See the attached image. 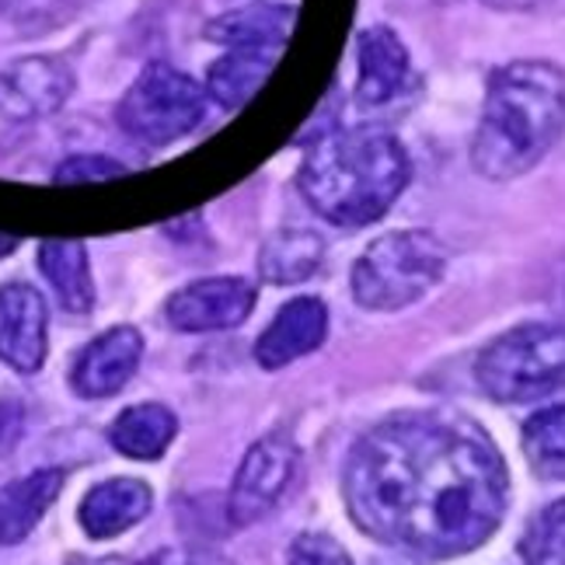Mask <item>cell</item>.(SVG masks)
Wrapping results in <instances>:
<instances>
[{"label": "cell", "mask_w": 565, "mask_h": 565, "mask_svg": "<svg viewBox=\"0 0 565 565\" xmlns=\"http://www.w3.org/2000/svg\"><path fill=\"white\" fill-rule=\"evenodd\" d=\"M353 524L381 545L450 558L503 524L510 475L482 429L416 412L374 426L342 475Z\"/></svg>", "instance_id": "cell-1"}, {"label": "cell", "mask_w": 565, "mask_h": 565, "mask_svg": "<svg viewBox=\"0 0 565 565\" xmlns=\"http://www.w3.org/2000/svg\"><path fill=\"white\" fill-rule=\"evenodd\" d=\"M565 134V71L548 60H516L495 71L471 143V161L492 182L531 171Z\"/></svg>", "instance_id": "cell-2"}, {"label": "cell", "mask_w": 565, "mask_h": 565, "mask_svg": "<svg viewBox=\"0 0 565 565\" xmlns=\"http://www.w3.org/2000/svg\"><path fill=\"white\" fill-rule=\"evenodd\" d=\"M412 164L405 147L384 129H329L300 164V192L315 213L339 227L381 221L398 200Z\"/></svg>", "instance_id": "cell-3"}, {"label": "cell", "mask_w": 565, "mask_h": 565, "mask_svg": "<svg viewBox=\"0 0 565 565\" xmlns=\"http://www.w3.org/2000/svg\"><path fill=\"white\" fill-rule=\"evenodd\" d=\"M447 252L426 231H395L366 248L353 266V297L366 311H402L440 282Z\"/></svg>", "instance_id": "cell-4"}, {"label": "cell", "mask_w": 565, "mask_h": 565, "mask_svg": "<svg viewBox=\"0 0 565 565\" xmlns=\"http://www.w3.org/2000/svg\"><path fill=\"white\" fill-rule=\"evenodd\" d=\"M475 377L489 398L537 402L565 387V329L558 324H524L499 335L478 356Z\"/></svg>", "instance_id": "cell-5"}, {"label": "cell", "mask_w": 565, "mask_h": 565, "mask_svg": "<svg viewBox=\"0 0 565 565\" xmlns=\"http://www.w3.org/2000/svg\"><path fill=\"white\" fill-rule=\"evenodd\" d=\"M206 105L200 81L171 63H150L119 102V126L143 147H168L203 122Z\"/></svg>", "instance_id": "cell-6"}, {"label": "cell", "mask_w": 565, "mask_h": 565, "mask_svg": "<svg viewBox=\"0 0 565 565\" xmlns=\"http://www.w3.org/2000/svg\"><path fill=\"white\" fill-rule=\"evenodd\" d=\"M294 471H297V444L287 433H273V437L258 440L234 475L231 499H227L231 524L248 527L255 520H263L279 503V495L287 492Z\"/></svg>", "instance_id": "cell-7"}, {"label": "cell", "mask_w": 565, "mask_h": 565, "mask_svg": "<svg viewBox=\"0 0 565 565\" xmlns=\"http://www.w3.org/2000/svg\"><path fill=\"white\" fill-rule=\"evenodd\" d=\"M255 308V287L237 276L200 279L192 287L171 294L164 318L179 332H224L242 324Z\"/></svg>", "instance_id": "cell-8"}, {"label": "cell", "mask_w": 565, "mask_h": 565, "mask_svg": "<svg viewBox=\"0 0 565 565\" xmlns=\"http://www.w3.org/2000/svg\"><path fill=\"white\" fill-rule=\"evenodd\" d=\"M74 74L56 56H25L0 74V116L11 122H32L53 116L71 98Z\"/></svg>", "instance_id": "cell-9"}, {"label": "cell", "mask_w": 565, "mask_h": 565, "mask_svg": "<svg viewBox=\"0 0 565 565\" xmlns=\"http://www.w3.org/2000/svg\"><path fill=\"white\" fill-rule=\"evenodd\" d=\"M50 318L46 300L29 282L0 287V360L21 374H35L46 360Z\"/></svg>", "instance_id": "cell-10"}, {"label": "cell", "mask_w": 565, "mask_h": 565, "mask_svg": "<svg viewBox=\"0 0 565 565\" xmlns=\"http://www.w3.org/2000/svg\"><path fill=\"white\" fill-rule=\"evenodd\" d=\"M143 356V335L129 324L108 329L95 342L84 345V353L74 360L71 387L81 398H108L129 384Z\"/></svg>", "instance_id": "cell-11"}, {"label": "cell", "mask_w": 565, "mask_h": 565, "mask_svg": "<svg viewBox=\"0 0 565 565\" xmlns=\"http://www.w3.org/2000/svg\"><path fill=\"white\" fill-rule=\"evenodd\" d=\"M329 335V308L318 297H294L282 303L269 329L255 342V360L266 371H279L300 356L315 353Z\"/></svg>", "instance_id": "cell-12"}, {"label": "cell", "mask_w": 565, "mask_h": 565, "mask_svg": "<svg viewBox=\"0 0 565 565\" xmlns=\"http://www.w3.org/2000/svg\"><path fill=\"white\" fill-rule=\"evenodd\" d=\"M297 25V8L276 4V0H258L224 11L206 25V39L221 42L227 50H282Z\"/></svg>", "instance_id": "cell-13"}, {"label": "cell", "mask_w": 565, "mask_h": 565, "mask_svg": "<svg viewBox=\"0 0 565 565\" xmlns=\"http://www.w3.org/2000/svg\"><path fill=\"white\" fill-rule=\"evenodd\" d=\"M150 503H154V495L140 478H113V482H98L81 499L77 520L88 537L108 541L137 527L150 513Z\"/></svg>", "instance_id": "cell-14"}, {"label": "cell", "mask_w": 565, "mask_h": 565, "mask_svg": "<svg viewBox=\"0 0 565 565\" xmlns=\"http://www.w3.org/2000/svg\"><path fill=\"white\" fill-rule=\"evenodd\" d=\"M356 63H360V77H356L360 105H384L408 84V53L402 46V39L384 25L360 32Z\"/></svg>", "instance_id": "cell-15"}, {"label": "cell", "mask_w": 565, "mask_h": 565, "mask_svg": "<svg viewBox=\"0 0 565 565\" xmlns=\"http://www.w3.org/2000/svg\"><path fill=\"white\" fill-rule=\"evenodd\" d=\"M60 489H63L60 468H39L0 489V545L25 541L39 527L42 513L56 503Z\"/></svg>", "instance_id": "cell-16"}, {"label": "cell", "mask_w": 565, "mask_h": 565, "mask_svg": "<svg viewBox=\"0 0 565 565\" xmlns=\"http://www.w3.org/2000/svg\"><path fill=\"white\" fill-rule=\"evenodd\" d=\"M276 63H279V50H231L210 67L203 92L224 113H237V108H245L263 92V84L276 71Z\"/></svg>", "instance_id": "cell-17"}, {"label": "cell", "mask_w": 565, "mask_h": 565, "mask_svg": "<svg viewBox=\"0 0 565 565\" xmlns=\"http://www.w3.org/2000/svg\"><path fill=\"white\" fill-rule=\"evenodd\" d=\"M39 269L50 279L53 294L71 315H88L95 308V279L88 266V248L81 242H42Z\"/></svg>", "instance_id": "cell-18"}, {"label": "cell", "mask_w": 565, "mask_h": 565, "mask_svg": "<svg viewBox=\"0 0 565 565\" xmlns=\"http://www.w3.org/2000/svg\"><path fill=\"white\" fill-rule=\"evenodd\" d=\"M175 433H179L175 412L158 402H147V405H134L119 412V419L108 429V440H113V447L126 454V458L158 461L171 447V440H175Z\"/></svg>", "instance_id": "cell-19"}, {"label": "cell", "mask_w": 565, "mask_h": 565, "mask_svg": "<svg viewBox=\"0 0 565 565\" xmlns=\"http://www.w3.org/2000/svg\"><path fill=\"white\" fill-rule=\"evenodd\" d=\"M324 258V242L315 231H276L258 252V273L266 282L290 287V282L311 279Z\"/></svg>", "instance_id": "cell-20"}, {"label": "cell", "mask_w": 565, "mask_h": 565, "mask_svg": "<svg viewBox=\"0 0 565 565\" xmlns=\"http://www.w3.org/2000/svg\"><path fill=\"white\" fill-rule=\"evenodd\" d=\"M524 454L534 475L565 482V405L541 408L524 423Z\"/></svg>", "instance_id": "cell-21"}, {"label": "cell", "mask_w": 565, "mask_h": 565, "mask_svg": "<svg viewBox=\"0 0 565 565\" xmlns=\"http://www.w3.org/2000/svg\"><path fill=\"white\" fill-rule=\"evenodd\" d=\"M520 555L527 565H565V499L545 507L520 541Z\"/></svg>", "instance_id": "cell-22"}, {"label": "cell", "mask_w": 565, "mask_h": 565, "mask_svg": "<svg viewBox=\"0 0 565 565\" xmlns=\"http://www.w3.org/2000/svg\"><path fill=\"white\" fill-rule=\"evenodd\" d=\"M126 175V168L113 158H102V154H77L60 161V168L53 171V182L56 185H81V182H108V179H119Z\"/></svg>", "instance_id": "cell-23"}, {"label": "cell", "mask_w": 565, "mask_h": 565, "mask_svg": "<svg viewBox=\"0 0 565 565\" xmlns=\"http://www.w3.org/2000/svg\"><path fill=\"white\" fill-rule=\"evenodd\" d=\"M290 565H353L345 548L329 534H300L290 548Z\"/></svg>", "instance_id": "cell-24"}, {"label": "cell", "mask_w": 565, "mask_h": 565, "mask_svg": "<svg viewBox=\"0 0 565 565\" xmlns=\"http://www.w3.org/2000/svg\"><path fill=\"white\" fill-rule=\"evenodd\" d=\"M25 437V405L0 398V454H11Z\"/></svg>", "instance_id": "cell-25"}, {"label": "cell", "mask_w": 565, "mask_h": 565, "mask_svg": "<svg viewBox=\"0 0 565 565\" xmlns=\"http://www.w3.org/2000/svg\"><path fill=\"white\" fill-rule=\"evenodd\" d=\"M147 565H234L216 552H164L154 555Z\"/></svg>", "instance_id": "cell-26"}, {"label": "cell", "mask_w": 565, "mask_h": 565, "mask_svg": "<svg viewBox=\"0 0 565 565\" xmlns=\"http://www.w3.org/2000/svg\"><path fill=\"white\" fill-rule=\"evenodd\" d=\"M67 565H147V562H134V558L108 555V558H71Z\"/></svg>", "instance_id": "cell-27"}, {"label": "cell", "mask_w": 565, "mask_h": 565, "mask_svg": "<svg viewBox=\"0 0 565 565\" xmlns=\"http://www.w3.org/2000/svg\"><path fill=\"white\" fill-rule=\"evenodd\" d=\"M492 8H503V11H524V8H534L541 0H486Z\"/></svg>", "instance_id": "cell-28"}, {"label": "cell", "mask_w": 565, "mask_h": 565, "mask_svg": "<svg viewBox=\"0 0 565 565\" xmlns=\"http://www.w3.org/2000/svg\"><path fill=\"white\" fill-rule=\"evenodd\" d=\"M14 248H18V237H11V234H0V258L11 255Z\"/></svg>", "instance_id": "cell-29"}]
</instances>
